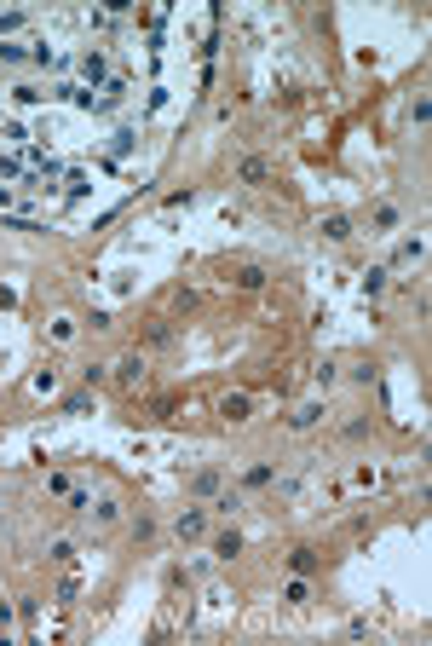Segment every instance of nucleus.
<instances>
[{"instance_id":"obj_1","label":"nucleus","mask_w":432,"mask_h":646,"mask_svg":"<svg viewBox=\"0 0 432 646\" xmlns=\"http://www.w3.org/2000/svg\"><path fill=\"white\" fill-rule=\"evenodd\" d=\"M81 75L93 81V87H104V81H110V58H104V47H93V52H81Z\"/></svg>"},{"instance_id":"obj_2","label":"nucleus","mask_w":432,"mask_h":646,"mask_svg":"<svg viewBox=\"0 0 432 646\" xmlns=\"http://www.w3.org/2000/svg\"><path fill=\"white\" fill-rule=\"evenodd\" d=\"M110 381H115V386H139V381H144V358H139V352H127V358L115 364Z\"/></svg>"},{"instance_id":"obj_3","label":"nucleus","mask_w":432,"mask_h":646,"mask_svg":"<svg viewBox=\"0 0 432 646\" xmlns=\"http://www.w3.org/2000/svg\"><path fill=\"white\" fill-rule=\"evenodd\" d=\"M237 179H242V185H266V179H271V162H266V156H242Z\"/></svg>"},{"instance_id":"obj_4","label":"nucleus","mask_w":432,"mask_h":646,"mask_svg":"<svg viewBox=\"0 0 432 646\" xmlns=\"http://www.w3.org/2000/svg\"><path fill=\"white\" fill-rule=\"evenodd\" d=\"M220 416H225V421H248V416H254V399H248V393H225V399H220Z\"/></svg>"},{"instance_id":"obj_5","label":"nucleus","mask_w":432,"mask_h":646,"mask_svg":"<svg viewBox=\"0 0 432 646\" xmlns=\"http://www.w3.org/2000/svg\"><path fill=\"white\" fill-rule=\"evenodd\" d=\"M173 531H179L185 542H191V537H202V531H208V508H185V513H179V525H173Z\"/></svg>"},{"instance_id":"obj_6","label":"nucleus","mask_w":432,"mask_h":646,"mask_svg":"<svg viewBox=\"0 0 432 646\" xmlns=\"http://www.w3.org/2000/svg\"><path fill=\"white\" fill-rule=\"evenodd\" d=\"M317 421H323V404H317V399H312V404H300V410L288 416V427H294V433H306V427H317Z\"/></svg>"},{"instance_id":"obj_7","label":"nucleus","mask_w":432,"mask_h":646,"mask_svg":"<svg viewBox=\"0 0 432 646\" xmlns=\"http://www.w3.org/2000/svg\"><path fill=\"white\" fill-rule=\"evenodd\" d=\"M323 237H329V243H346V237H352V213H329V220H323Z\"/></svg>"},{"instance_id":"obj_8","label":"nucleus","mask_w":432,"mask_h":646,"mask_svg":"<svg viewBox=\"0 0 432 646\" xmlns=\"http://www.w3.org/2000/svg\"><path fill=\"white\" fill-rule=\"evenodd\" d=\"M421 254H426V243H421V237H404V243H398V254H392V266H415Z\"/></svg>"},{"instance_id":"obj_9","label":"nucleus","mask_w":432,"mask_h":646,"mask_svg":"<svg viewBox=\"0 0 432 646\" xmlns=\"http://www.w3.org/2000/svg\"><path fill=\"white\" fill-rule=\"evenodd\" d=\"M288 566H294V577H312V572H317V548H294Z\"/></svg>"},{"instance_id":"obj_10","label":"nucleus","mask_w":432,"mask_h":646,"mask_svg":"<svg viewBox=\"0 0 432 646\" xmlns=\"http://www.w3.org/2000/svg\"><path fill=\"white\" fill-rule=\"evenodd\" d=\"M104 99H98V110H115L121 99H127V81H104V87H98Z\"/></svg>"},{"instance_id":"obj_11","label":"nucleus","mask_w":432,"mask_h":646,"mask_svg":"<svg viewBox=\"0 0 432 646\" xmlns=\"http://www.w3.org/2000/svg\"><path fill=\"white\" fill-rule=\"evenodd\" d=\"M213 554H220V559L242 554V537H237V531H220V537H213Z\"/></svg>"},{"instance_id":"obj_12","label":"nucleus","mask_w":432,"mask_h":646,"mask_svg":"<svg viewBox=\"0 0 432 646\" xmlns=\"http://www.w3.org/2000/svg\"><path fill=\"white\" fill-rule=\"evenodd\" d=\"M398 220H404V213H398V202H380V208H375V231H392Z\"/></svg>"},{"instance_id":"obj_13","label":"nucleus","mask_w":432,"mask_h":646,"mask_svg":"<svg viewBox=\"0 0 432 646\" xmlns=\"http://www.w3.org/2000/svg\"><path fill=\"white\" fill-rule=\"evenodd\" d=\"M242 485H248V491H266V485H277V473H271V467H248Z\"/></svg>"},{"instance_id":"obj_14","label":"nucleus","mask_w":432,"mask_h":646,"mask_svg":"<svg viewBox=\"0 0 432 646\" xmlns=\"http://www.w3.org/2000/svg\"><path fill=\"white\" fill-rule=\"evenodd\" d=\"M386 277H392V272H386V266H375V272L363 277V300H380V289H386Z\"/></svg>"},{"instance_id":"obj_15","label":"nucleus","mask_w":432,"mask_h":646,"mask_svg":"<svg viewBox=\"0 0 432 646\" xmlns=\"http://www.w3.org/2000/svg\"><path fill=\"white\" fill-rule=\"evenodd\" d=\"M191 491H196V496H213V491H220V473H213V467H202L196 479H191Z\"/></svg>"},{"instance_id":"obj_16","label":"nucleus","mask_w":432,"mask_h":646,"mask_svg":"<svg viewBox=\"0 0 432 646\" xmlns=\"http://www.w3.org/2000/svg\"><path fill=\"white\" fill-rule=\"evenodd\" d=\"M266 277H271L266 266H242V272H237V283H242V289H266Z\"/></svg>"},{"instance_id":"obj_17","label":"nucleus","mask_w":432,"mask_h":646,"mask_svg":"<svg viewBox=\"0 0 432 646\" xmlns=\"http://www.w3.org/2000/svg\"><path fill=\"white\" fill-rule=\"evenodd\" d=\"M208 502H213V513H237V508H242V496H237V491H213Z\"/></svg>"},{"instance_id":"obj_18","label":"nucleus","mask_w":432,"mask_h":646,"mask_svg":"<svg viewBox=\"0 0 432 646\" xmlns=\"http://www.w3.org/2000/svg\"><path fill=\"white\" fill-rule=\"evenodd\" d=\"M283 600H288V606H306V600H312V589H306V577H294V583L283 589Z\"/></svg>"},{"instance_id":"obj_19","label":"nucleus","mask_w":432,"mask_h":646,"mask_svg":"<svg viewBox=\"0 0 432 646\" xmlns=\"http://www.w3.org/2000/svg\"><path fill=\"white\" fill-rule=\"evenodd\" d=\"M93 513H98V525H115V520H121V508H115L110 496H104V502H93Z\"/></svg>"},{"instance_id":"obj_20","label":"nucleus","mask_w":432,"mask_h":646,"mask_svg":"<svg viewBox=\"0 0 432 646\" xmlns=\"http://www.w3.org/2000/svg\"><path fill=\"white\" fill-rule=\"evenodd\" d=\"M144 340H150V347H167V340H173V329H167V323H161V318H156V323H150V329H144Z\"/></svg>"},{"instance_id":"obj_21","label":"nucleus","mask_w":432,"mask_h":646,"mask_svg":"<svg viewBox=\"0 0 432 646\" xmlns=\"http://www.w3.org/2000/svg\"><path fill=\"white\" fill-rule=\"evenodd\" d=\"M23 174H29V167L18 156H0V179H23Z\"/></svg>"},{"instance_id":"obj_22","label":"nucleus","mask_w":432,"mask_h":646,"mask_svg":"<svg viewBox=\"0 0 432 646\" xmlns=\"http://www.w3.org/2000/svg\"><path fill=\"white\" fill-rule=\"evenodd\" d=\"M23 23H29V18H23V12H0V35H18V29H23Z\"/></svg>"},{"instance_id":"obj_23","label":"nucleus","mask_w":432,"mask_h":646,"mask_svg":"<svg viewBox=\"0 0 432 646\" xmlns=\"http://www.w3.org/2000/svg\"><path fill=\"white\" fill-rule=\"evenodd\" d=\"M64 410H69V416H86V410H93V399H86V393H69Z\"/></svg>"},{"instance_id":"obj_24","label":"nucleus","mask_w":432,"mask_h":646,"mask_svg":"<svg viewBox=\"0 0 432 646\" xmlns=\"http://www.w3.org/2000/svg\"><path fill=\"white\" fill-rule=\"evenodd\" d=\"M47 554H52V559H64V566H69V559H75V542H69V537H58V542H52Z\"/></svg>"},{"instance_id":"obj_25","label":"nucleus","mask_w":432,"mask_h":646,"mask_svg":"<svg viewBox=\"0 0 432 646\" xmlns=\"http://www.w3.org/2000/svg\"><path fill=\"white\" fill-rule=\"evenodd\" d=\"M23 58H29L23 47H12V40H0V64H23Z\"/></svg>"},{"instance_id":"obj_26","label":"nucleus","mask_w":432,"mask_h":646,"mask_svg":"<svg viewBox=\"0 0 432 646\" xmlns=\"http://www.w3.org/2000/svg\"><path fill=\"white\" fill-rule=\"evenodd\" d=\"M110 150H115V156H127V150H133V127H121V133L110 139Z\"/></svg>"},{"instance_id":"obj_27","label":"nucleus","mask_w":432,"mask_h":646,"mask_svg":"<svg viewBox=\"0 0 432 646\" xmlns=\"http://www.w3.org/2000/svg\"><path fill=\"white\" fill-rule=\"evenodd\" d=\"M47 491L52 496H69V473H47Z\"/></svg>"},{"instance_id":"obj_28","label":"nucleus","mask_w":432,"mask_h":646,"mask_svg":"<svg viewBox=\"0 0 432 646\" xmlns=\"http://www.w3.org/2000/svg\"><path fill=\"white\" fill-rule=\"evenodd\" d=\"M69 508H75V513H93V496H86V491H75V485H69Z\"/></svg>"},{"instance_id":"obj_29","label":"nucleus","mask_w":432,"mask_h":646,"mask_svg":"<svg viewBox=\"0 0 432 646\" xmlns=\"http://www.w3.org/2000/svg\"><path fill=\"white\" fill-rule=\"evenodd\" d=\"M52 340H75V318H58L52 323Z\"/></svg>"}]
</instances>
